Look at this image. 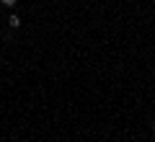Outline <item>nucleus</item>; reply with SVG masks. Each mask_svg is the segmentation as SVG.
Masks as SVG:
<instances>
[{
  "instance_id": "obj_1",
  "label": "nucleus",
  "mask_w": 155,
  "mask_h": 142,
  "mask_svg": "<svg viewBox=\"0 0 155 142\" xmlns=\"http://www.w3.org/2000/svg\"><path fill=\"white\" fill-rule=\"evenodd\" d=\"M8 26H11V28H18V26H21V18H18L16 13H13V16H8Z\"/></svg>"
},
{
  "instance_id": "obj_2",
  "label": "nucleus",
  "mask_w": 155,
  "mask_h": 142,
  "mask_svg": "<svg viewBox=\"0 0 155 142\" xmlns=\"http://www.w3.org/2000/svg\"><path fill=\"white\" fill-rule=\"evenodd\" d=\"M0 3H3V5H8V8H13V5L18 3V0H0Z\"/></svg>"
}]
</instances>
